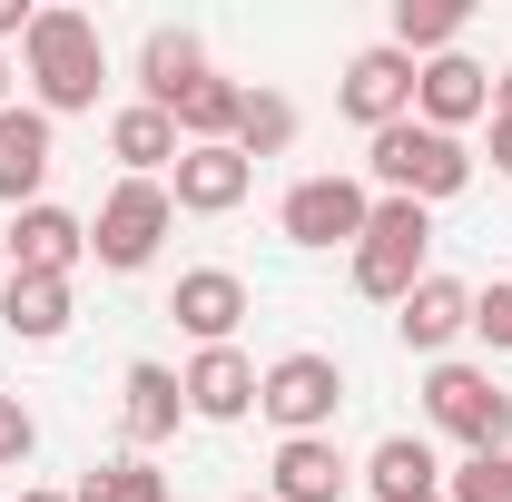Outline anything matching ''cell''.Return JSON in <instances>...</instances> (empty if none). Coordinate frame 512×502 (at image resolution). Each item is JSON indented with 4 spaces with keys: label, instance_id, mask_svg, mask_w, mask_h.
I'll return each instance as SVG.
<instances>
[{
    "label": "cell",
    "instance_id": "6da1fadb",
    "mask_svg": "<svg viewBox=\"0 0 512 502\" xmlns=\"http://www.w3.org/2000/svg\"><path fill=\"white\" fill-rule=\"evenodd\" d=\"M30 79H40V119L50 109H89L99 79H109V50H99V20L89 10H30Z\"/></svg>",
    "mask_w": 512,
    "mask_h": 502
},
{
    "label": "cell",
    "instance_id": "7a4b0ae2",
    "mask_svg": "<svg viewBox=\"0 0 512 502\" xmlns=\"http://www.w3.org/2000/svg\"><path fill=\"white\" fill-rule=\"evenodd\" d=\"M375 178L394 197H414V207H434V197H463V178H473V158H463V138H444V128H424V119H394L375 128Z\"/></svg>",
    "mask_w": 512,
    "mask_h": 502
},
{
    "label": "cell",
    "instance_id": "3957f363",
    "mask_svg": "<svg viewBox=\"0 0 512 502\" xmlns=\"http://www.w3.org/2000/svg\"><path fill=\"white\" fill-rule=\"evenodd\" d=\"M424 247H434L424 207H414V197H384L375 217H365V237H355V286L384 296V306H404V296L424 286Z\"/></svg>",
    "mask_w": 512,
    "mask_h": 502
},
{
    "label": "cell",
    "instance_id": "277c9868",
    "mask_svg": "<svg viewBox=\"0 0 512 502\" xmlns=\"http://www.w3.org/2000/svg\"><path fill=\"white\" fill-rule=\"evenodd\" d=\"M424 414L444 434H463L473 453H512V394H493L483 365H434L424 375Z\"/></svg>",
    "mask_w": 512,
    "mask_h": 502
},
{
    "label": "cell",
    "instance_id": "5b68a950",
    "mask_svg": "<svg viewBox=\"0 0 512 502\" xmlns=\"http://www.w3.org/2000/svg\"><path fill=\"white\" fill-rule=\"evenodd\" d=\"M256 404L286 424V443H296V434H325L335 404H345V375H335V355H276V365L256 375Z\"/></svg>",
    "mask_w": 512,
    "mask_h": 502
},
{
    "label": "cell",
    "instance_id": "8992f818",
    "mask_svg": "<svg viewBox=\"0 0 512 502\" xmlns=\"http://www.w3.org/2000/svg\"><path fill=\"white\" fill-rule=\"evenodd\" d=\"M168 217H178V197L158 188V178H128V188H109V207H99L89 256H99V266H148L158 237H168Z\"/></svg>",
    "mask_w": 512,
    "mask_h": 502
},
{
    "label": "cell",
    "instance_id": "52a82bcc",
    "mask_svg": "<svg viewBox=\"0 0 512 502\" xmlns=\"http://www.w3.org/2000/svg\"><path fill=\"white\" fill-rule=\"evenodd\" d=\"M365 217H375V197L355 188V178H296L286 188V237L296 247H355Z\"/></svg>",
    "mask_w": 512,
    "mask_h": 502
},
{
    "label": "cell",
    "instance_id": "ba28073f",
    "mask_svg": "<svg viewBox=\"0 0 512 502\" xmlns=\"http://www.w3.org/2000/svg\"><path fill=\"white\" fill-rule=\"evenodd\" d=\"M345 119H355V128H394V119H414V60H404L394 40L345 60Z\"/></svg>",
    "mask_w": 512,
    "mask_h": 502
},
{
    "label": "cell",
    "instance_id": "9c48e42d",
    "mask_svg": "<svg viewBox=\"0 0 512 502\" xmlns=\"http://www.w3.org/2000/svg\"><path fill=\"white\" fill-rule=\"evenodd\" d=\"M0 256H10V276H69L79 256H89V227L69 217V207H20V227L0 237Z\"/></svg>",
    "mask_w": 512,
    "mask_h": 502
},
{
    "label": "cell",
    "instance_id": "30bf717a",
    "mask_svg": "<svg viewBox=\"0 0 512 502\" xmlns=\"http://www.w3.org/2000/svg\"><path fill=\"white\" fill-rule=\"evenodd\" d=\"M414 109H424V128H463V119H483L493 109V69H473L463 50H444V60H424L414 69Z\"/></svg>",
    "mask_w": 512,
    "mask_h": 502
},
{
    "label": "cell",
    "instance_id": "8fae6325",
    "mask_svg": "<svg viewBox=\"0 0 512 502\" xmlns=\"http://www.w3.org/2000/svg\"><path fill=\"white\" fill-rule=\"evenodd\" d=\"M168 315L188 325L197 345H227V335L247 325V286H237L227 266H197V276H178V296H168Z\"/></svg>",
    "mask_w": 512,
    "mask_h": 502
},
{
    "label": "cell",
    "instance_id": "7c38bea8",
    "mask_svg": "<svg viewBox=\"0 0 512 502\" xmlns=\"http://www.w3.org/2000/svg\"><path fill=\"white\" fill-rule=\"evenodd\" d=\"M394 325H404V345H414V355H444L453 335L473 325V286H453V276H424V286L394 306Z\"/></svg>",
    "mask_w": 512,
    "mask_h": 502
},
{
    "label": "cell",
    "instance_id": "4fadbf2b",
    "mask_svg": "<svg viewBox=\"0 0 512 502\" xmlns=\"http://www.w3.org/2000/svg\"><path fill=\"white\" fill-rule=\"evenodd\" d=\"M178 384H188V414H207V424H237V414L256 404V365L237 355V345H207Z\"/></svg>",
    "mask_w": 512,
    "mask_h": 502
},
{
    "label": "cell",
    "instance_id": "5bb4252c",
    "mask_svg": "<svg viewBox=\"0 0 512 502\" xmlns=\"http://www.w3.org/2000/svg\"><path fill=\"white\" fill-rule=\"evenodd\" d=\"M207 60H197V30H148V50H138V89H148V109H168L178 119V99H188Z\"/></svg>",
    "mask_w": 512,
    "mask_h": 502
},
{
    "label": "cell",
    "instance_id": "9a60e30c",
    "mask_svg": "<svg viewBox=\"0 0 512 502\" xmlns=\"http://www.w3.org/2000/svg\"><path fill=\"white\" fill-rule=\"evenodd\" d=\"M109 148H119V168H128V178H158V168H178V158H188L178 119H168V109H148V99L109 119Z\"/></svg>",
    "mask_w": 512,
    "mask_h": 502
},
{
    "label": "cell",
    "instance_id": "2e32d148",
    "mask_svg": "<svg viewBox=\"0 0 512 502\" xmlns=\"http://www.w3.org/2000/svg\"><path fill=\"white\" fill-rule=\"evenodd\" d=\"M119 394H128V404H119V414H128V443H168V434H178V414H188V384L168 375V365H128Z\"/></svg>",
    "mask_w": 512,
    "mask_h": 502
},
{
    "label": "cell",
    "instance_id": "e0dca14e",
    "mask_svg": "<svg viewBox=\"0 0 512 502\" xmlns=\"http://www.w3.org/2000/svg\"><path fill=\"white\" fill-rule=\"evenodd\" d=\"M247 158H237V148H188V158H178V207H197V217H227V207H237V197H247Z\"/></svg>",
    "mask_w": 512,
    "mask_h": 502
},
{
    "label": "cell",
    "instance_id": "ac0fdd59",
    "mask_svg": "<svg viewBox=\"0 0 512 502\" xmlns=\"http://www.w3.org/2000/svg\"><path fill=\"white\" fill-rule=\"evenodd\" d=\"M335 493H345V453L325 434L276 443V502H335Z\"/></svg>",
    "mask_w": 512,
    "mask_h": 502
},
{
    "label": "cell",
    "instance_id": "d6986e66",
    "mask_svg": "<svg viewBox=\"0 0 512 502\" xmlns=\"http://www.w3.org/2000/svg\"><path fill=\"white\" fill-rule=\"evenodd\" d=\"M50 178V119L40 109H0V197H30Z\"/></svg>",
    "mask_w": 512,
    "mask_h": 502
},
{
    "label": "cell",
    "instance_id": "ffe728a7",
    "mask_svg": "<svg viewBox=\"0 0 512 502\" xmlns=\"http://www.w3.org/2000/svg\"><path fill=\"white\" fill-rule=\"evenodd\" d=\"M0 325L30 335V345H50L69 325V276H10V286H0Z\"/></svg>",
    "mask_w": 512,
    "mask_h": 502
},
{
    "label": "cell",
    "instance_id": "44dd1931",
    "mask_svg": "<svg viewBox=\"0 0 512 502\" xmlns=\"http://www.w3.org/2000/svg\"><path fill=\"white\" fill-rule=\"evenodd\" d=\"M237 109H247L237 79H197L188 99H178V138H188V148H227V138H237Z\"/></svg>",
    "mask_w": 512,
    "mask_h": 502
},
{
    "label": "cell",
    "instance_id": "7402d4cb",
    "mask_svg": "<svg viewBox=\"0 0 512 502\" xmlns=\"http://www.w3.org/2000/svg\"><path fill=\"white\" fill-rule=\"evenodd\" d=\"M286 138H296V109H286L276 89H247V109H237V138H227V148H237V158L256 168V158H276Z\"/></svg>",
    "mask_w": 512,
    "mask_h": 502
},
{
    "label": "cell",
    "instance_id": "603a6c76",
    "mask_svg": "<svg viewBox=\"0 0 512 502\" xmlns=\"http://www.w3.org/2000/svg\"><path fill=\"white\" fill-rule=\"evenodd\" d=\"M69 502H168V473L138 463V453H128V463H89V483H79Z\"/></svg>",
    "mask_w": 512,
    "mask_h": 502
},
{
    "label": "cell",
    "instance_id": "cb8c5ba5",
    "mask_svg": "<svg viewBox=\"0 0 512 502\" xmlns=\"http://www.w3.org/2000/svg\"><path fill=\"white\" fill-rule=\"evenodd\" d=\"M453 30H463V10H453V0H394V50H404V60H414V50H434V60H444Z\"/></svg>",
    "mask_w": 512,
    "mask_h": 502
},
{
    "label": "cell",
    "instance_id": "d4e9b609",
    "mask_svg": "<svg viewBox=\"0 0 512 502\" xmlns=\"http://www.w3.org/2000/svg\"><path fill=\"white\" fill-rule=\"evenodd\" d=\"M375 493H384V502H404V493H434V453H424L414 434L375 443Z\"/></svg>",
    "mask_w": 512,
    "mask_h": 502
},
{
    "label": "cell",
    "instance_id": "484cf974",
    "mask_svg": "<svg viewBox=\"0 0 512 502\" xmlns=\"http://www.w3.org/2000/svg\"><path fill=\"white\" fill-rule=\"evenodd\" d=\"M453 502H512V453H473L453 473Z\"/></svg>",
    "mask_w": 512,
    "mask_h": 502
},
{
    "label": "cell",
    "instance_id": "4316f807",
    "mask_svg": "<svg viewBox=\"0 0 512 502\" xmlns=\"http://www.w3.org/2000/svg\"><path fill=\"white\" fill-rule=\"evenodd\" d=\"M30 443H40L30 404H20V394H0V463H30Z\"/></svg>",
    "mask_w": 512,
    "mask_h": 502
},
{
    "label": "cell",
    "instance_id": "83f0119b",
    "mask_svg": "<svg viewBox=\"0 0 512 502\" xmlns=\"http://www.w3.org/2000/svg\"><path fill=\"white\" fill-rule=\"evenodd\" d=\"M473 335L512 355V286H493V296H473Z\"/></svg>",
    "mask_w": 512,
    "mask_h": 502
},
{
    "label": "cell",
    "instance_id": "f1b7e54d",
    "mask_svg": "<svg viewBox=\"0 0 512 502\" xmlns=\"http://www.w3.org/2000/svg\"><path fill=\"white\" fill-rule=\"evenodd\" d=\"M493 168L512 178V119H493Z\"/></svg>",
    "mask_w": 512,
    "mask_h": 502
},
{
    "label": "cell",
    "instance_id": "f546056e",
    "mask_svg": "<svg viewBox=\"0 0 512 502\" xmlns=\"http://www.w3.org/2000/svg\"><path fill=\"white\" fill-rule=\"evenodd\" d=\"M10 30L30 40V10H20V0H0V40H10Z\"/></svg>",
    "mask_w": 512,
    "mask_h": 502
},
{
    "label": "cell",
    "instance_id": "4dcf8cb0",
    "mask_svg": "<svg viewBox=\"0 0 512 502\" xmlns=\"http://www.w3.org/2000/svg\"><path fill=\"white\" fill-rule=\"evenodd\" d=\"M493 119H512V69H503V79H493Z\"/></svg>",
    "mask_w": 512,
    "mask_h": 502
},
{
    "label": "cell",
    "instance_id": "1f68e13d",
    "mask_svg": "<svg viewBox=\"0 0 512 502\" xmlns=\"http://www.w3.org/2000/svg\"><path fill=\"white\" fill-rule=\"evenodd\" d=\"M404 502H444V483H434V493H404Z\"/></svg>",
    "mask_w": 512,
    "mask_h": 502
},
{
    "label": "cell",
    "instance_id": "d6a6232c",
    "mask_svg": "<svg viewBox=\"0 0 512 502\" xmlns=\"http://www.w3.org/2000/svg\"><path fill=\"white\" fill-rule=\"evenodd\" d=\"M20 502H60V493H20Z\"/></svg>",
    "mask_w": 512,
    "mask_h": 502
},
{
    "label": "cell",
    "instance_id": "836d02e7",
    "mask_svg": "<svg viewBox=\"0 0 512 502\" xmlns=\"http://www.w3.org/2000/svg\"><path fill=\"white\" fill-rule=\"evenodd\" d=\"M0 89H10V69H0ZM0 109H10V99H0Z\"/></svg>",
    "mask_w": 512,
    "mask_h": 502
},
{
    "label": "cell",
    "instance_id": "e575fe53",
    "mask_svg": "<svg viewBox=\"0 0 512 502\" xmlns=\"http://www.w3.org/2000/svg\"><path fill=\"white\" fill-rule=\"evenodd\" d=\"M0 286H10V256H0Z\"/></svg>",
    "mask_w": 512,
    "mask_h": 502
},
{
    "label": "cell",
    "instance_id": "d590c367",
    "mask_svg": "<svg viewBox=\"0 0 512 502\" xmlns=\"http://www.w3.org/2000/svg\"><path fill=\"white\" fill-rule=\"evenodd\" d=\"M247 502H256V493H247ZM266 502H276V493H266Z\"/></svg>",
    "mask_w": 512,
    "mask_h": 502
}]
</instances>
